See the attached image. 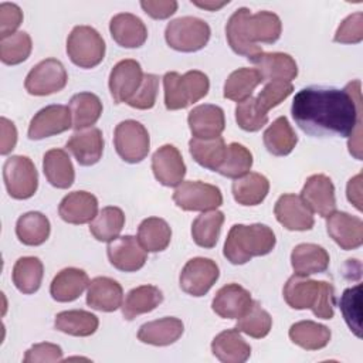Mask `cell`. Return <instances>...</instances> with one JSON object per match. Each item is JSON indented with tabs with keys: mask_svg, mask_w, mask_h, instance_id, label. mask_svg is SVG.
Wrapping results in <instances>:
<instances>
[{
	"mask_svg": "<svg viewBox=\"0 0 363 363\" xmlns=\"http://www.w3.org/2000/svg\"><path fill=\"white\" fill-rule=\"evenodd\" d=\"M291 113L305 133L356 138L349 142V152L356 159H362L360 81L347 84L345 89L326 86L303 88L295 95Z\"/></svg>",
	"mask_w": 363,
	"mask_h": 363,
	"instance_id": "obj_1",
	"label": "cell"
},
{
	"mask_svg": "<svg viewBox=\"0 0 363 363\" xmlns=\"http://www.w3.org/2000/svg\"><path fill=\"white\" fill-rule=\"evenodd\" d=\"M281 31L282 23L275 13L264 10L252 14L247 7L237 9L225 26L228 45L248 60L262 51L257 43L272 44L281 37Z\"/></svg>",
	"mask_w": 363,
	"mask_h": 363,
	"instance_id": "obj_2",
	"label": "cell"
},
{
	"mask_svg": "<svg viewBox=\"0 0 363 363\" xmlns=\"http://www.w3.org/2000/svg\"><path fill=\"white\" fill-rule=\"evenodd\" d=\"M284 299L294 309H312L320 319H332L335 315V289L326 281L294 274L284 286Z\"/></svg>",
	"mask_w": 363,
	"mask_h": 363,
	"instance_id": "obj_3",
	"label": "cell"
},
{
	"mask_svg": "<svg viewBox=\"0 0 363 363\" xmlns=\"http://www.w3.org/2000/svg\"><path fill=\"white\" fill-rule=\"evenodd\" d=\"M275 234L265 224H234L224 242L223 254L234 265H242L252 257L269 254L275 247Z\"/></svg>",
	"mask_w": 363,
	"mask_h": 363,
	"instance_id": "obj_4",
	"label": "cell"
},
{
	"mask_svg": "<svg viewBox=\"0 0 363 363\" xmlns=\"http://www.w3.org/2000/svg\"><path fill=\"white\" fill-rule=\"evenodd\" d=\"M163 88L166 108L169 111H177L204 98L210 89V81L201 71L193 69L183 75L172 71L164 74Z\"/></svg>",
	"mask_w": 363,
	"mask_h": 363,
	"instance_id": "obj_5",
	"label": "cell"
},
{
	"mask_svg": "<svg viewBox=\"0 0 363 363\" xmlns=\"http://www.w3.org/2000/svg\"><path fill=\"white\" fill-rule=\"evenodd\" d=\"M210 26L197 17L186 16L172 20L164 30L169 47L182 52H194L206 47L210 40Z\"/></svg>",
	"mask_w": 363,
	"mask_h": 363,
	"instance_id": "obj_6",
	"label": "cell"
},
{
	"mask_svg": "<svg viewBox=\"0 0 363 363\" xmlns=\"http://www.w3.org/2000/svg\"><path fill=\"white\" fill-rule=\"evenodd\" d=\"M67 54L79 68H94L105 57V41L89 26H75L67 38Z\"/></svg>",
	"mask_w": 363,
	"mask_h": 363,
	"instance_id": "obj_7",
	"label": "cell"
},
{
	"mask_svg": "<svg viewBox=\"0 0 363 363\" xmlns=\"http://www.w3.org/2000/svg\"><path fill=\"white\" fill-rule=\"evenodd\" d=\"M3 180L7 193L17 200L33 197L38 187V173L34 163L21 155L10 156L4 162Z\"/></svg>",
	"mask_w": 363,
	"mask_h": 363,
	"instance_id": "obj_8",
	"label": "cell"
},
{
	"mask_svg": "<svg viewBox=\"0 0 363 363\" xmlns=\"http://www.w3.org/2000/svg\"><path fill=\"white\" fill-rule=\"evenodd\" d=\"M113 145L122 160L128 163H139L149 153L150 138L147 129L140 122L126 119L116 125Z\"/></svg>",
	"mask_w": 363,
	"mask_h": 363,
	"instance_id": "obj_9",
	"label": "cell"
},
{
	"mask_svg": "<svg viewBox=\"0 0 363 363\" xmlns=\"http://www.w3.org/2000/svg\"><path fill=\"white\" fill-rule=\"evenodd\" d=\"M173 201L186 211H210L223 204V194L214 184L200 180H186L176 187Z\"/></svg>",
	"mask_w": 363,
	"mask_h": 363,
	"instance_id": "obj_10",
	"label": "cell"
},
{
	"mask_svg": "<svg viewBox=\"0 0 363 363\" xmlns=\"http://www.w3.org/2000/svg\"><path fill=\"white\" fill-rule=\"evenodd\" d=\"M67 81L68 75L62 62L55 58H47L30 69L24 86L30 95L44 96L64 89Z\"/></svg>",
	"mask_w": 363,
	"mask_h": 363,
	"instance_id": "obj_11",
	"label": "cell"
},
{
	"mask_svg": "<svg viewBox=\"0 0 363 363\" xmlns=\"http://www.w3.org/2000/svg\"><path fill=\"white\" fill-rule=\"evenodd\" d=\"M220 277L218 265L204 257H196L186 262L183 267L179 282L180 288L191 296H203L216 284Z\"/></svg>",
	"mask_w": 363,
	"mask_h": 363,
	"instance_id": "obj_12",
	"label": "cell"
},
{
	"mask_svg": "<svg viewBox=\"0 0 363 363\" xmlns=\"http://www.w3.org/2000/svg\"><path fill=\"white\" fill-rule=\"evenodd\" d=\"M72 126L69 108L65 105H48L40 109L31 119L28 126V138L31 140L45 139L68 130Z\"/></svg>",
	"mask_w": 363,
	"mask_h": 363,
	"instance_id": "obj_13",
	"label": "cell"
},
{
	"mask_svg": "<svg viewBox=\"0 0 363 363\" xmlns=\"http://www.w3.org/2000/svg\"><path fill=\"white\" fill-rule=\"evenodd\" d=\"M274 214L286 230L291 231H306L315 224L313 211L296 194H282L274 207Z\"/></svg>",
	"mask_w": 363,
	"mask_h": 363,
	"instance_id": "obj_14",
	"label": "cell"
},
{
	"mask_svg": "<svg viewBox=\"0 0 363 363\" xmlns=\"http://www.w3.org/2000/svg\"><path fill=\"white\" fill-rule=\"evenodd\" d=\"M140 64L136 60L119 61L109 74V91L115 104L128 102L143 81Z\"/></svg>",
	"mask_w": 363,
	"mask_h": 363,
	"instance_id": "obj_15",
	"label": "cell"
},
{
	"mask_svg": "<svg viewBox=\"0 0 363 363\" xmlns=\"http://www.w3.org/2000/svg\"><path fill=\"white\" fill-rule=\"evenodd\" d=\"M106 252L109 262L123 272H135L140 269L147 258V251L133 235L116 237L109 241Z\"/></svg>",
	"mask_w": 363,
	"mask_h": 363,
	"instance_id": "obj_16",
	"label": "cell"
},
{
	"mask_svg": "<svg viewBox=\"0 0 363 363\" xmlns=\"http://www.w3.org/2000/svg\"><path fill=\"white\" fill-rule=\"evenodd\" d=\"M329 237L343 250H356L363 244V221L345 211H333L326 217Z\"/></svg>",
	"mask_w": 363,
	"mask_h": 363,
	"instance_id": "obj_17",
	"label": "cell"
},
{
	"mask_svg": "<svg viewBox=\"0 0 363 363\" xmlns=\"http://www.w3.org/2000/svg\"><path fill=\"white\" fill-rule=\"evenodd\" d=\"M152 170L156 180L167 187L179 186L186 176L182 153L173 145H163L153 153Z\"/></svg>",
	"mask_w": 363,
	"mask_h": 363,
	"instance_id": "obj_18",
	"label": "cell"
},
{
	"mask_svg": "<svg viewBox=\"0 0 363 363\" xmlns=\"http://www.w3.org/2000/svg\"><path fill=\"white\" fill-rule=\"evenodd\" d=\"M301 197L308 207L320 217H328L336 211L335 186L325 174H312L308 177L302 187Z\"/></svg>",
	"mask_w": 363,
	"mask_h": 363,
	"instance_id": "obj_19",
	"label": "cell"
},
{
	"mask_svg": "<svg viewBox=\"0 0 363 363\" xmlns=\"http://www.w3.org/2000/svg\"><path fill=\"white\" fill-rule=\"evenodd\" d=\"M187 123L191 135L197 139L218 138L225 128L224 111L211 104L199 105L189 112Z\"/></svg>",
	"mask_w": 363,
	"mask_h": 363,
	"instance_id": "obj_20",
	"label": "cell"
},
{
	"mask_svg": "<svg viewBox=\"0 0 363 363\" xmlns=\"http://www.w3.org/2000/svg\"><path fill=\"white\" fill-rule=\"evenodd\" d=\"M104 136L98 128L75 130L68 139L65 147L69 150L81 166H92L99 162L104 153Z\"/></svg>",
	"mask_w": 363,
	"mask_h": 363,
	"instance_id": "obj_21",
	"label": "cell"
},
{
	"mask_svg": "<svg viewBox=\"0 0 363 363\" xmlns=\"http://www.w3.org/2000/svg\"><path fill=\"white\" fill-rule=\"evenodd\" d=\"M250 61L261 74L264 81H288L298 75V65L295 60L285 52H264L254 55Z\"/></svg>",
	"mask_w": 363,
	"mask_h": 363,
	"instance_id": "obj_22",
	"label": "cell"
},
{
	"mask_svg": "<svg viewBox=\"0 0 363 363\" xmlns=\"http://www.w3.org/2000/svg\"><path fill=\"white\" fill-rule=\"evenodd\" d=\"M251 294L238 284L220 288L211 302L213 311L223 319H238L251 306Z\"/></svg>",
	"mask_w": 363,
	"mask_h": 363,
	"instance_id": "obj_23",
	"label": "cell"
},
{
	"mask_svg": "<svg viewBox=\"0 0 363 363\" xmlns=\"http://www.w3.org/2000/svg\"><path fill=\"white\" fill-rule=\"evenodd\" d=\"M58 214L69 224L91 223L98 214V200L84 190L68 193L58 206Z\"/></svg>",
	"mask_w": 363,
	"mask_h": 363,
	"instance_id": "obj_24",
	"label": "cell"
},
{
	"mask_svg": "<svg viewBox=\"0 0 363 363\" xmlns=\"http://www.w3.org/2000/svg\"><path fill=\"white\" fill-rule=\"evenodd\" d=\"M123 289L121 284L108 277L94 278L86 291V303L95 311L113 312L122 306Z\"/></svg>",
	"mask_w": 363,
	"mask_h": 363,
	"instance_id": "obj_25",
	"label": "cell"
},
{
	"mask_svg": "<svg viewBox=\"0 0 363 363\" xmlns=\"http://www.w3.org/2000/svg\"><path fill=\"white\" fill-rule=\"evenodd\" d=\"M109 31L116 44L125 48H139L147 38L145 23L135 14L119 13L111 18Z\"/></svg>",
	"mask_w": 363,
	"mask_h": 363,
	"instance_id": "obj_26",
	"label": "cell"
},
{
	"mask_svg": "<svg viewBox=\"0 0 363 363\" xmlns=\"http://www.w3.org/2000/svg\"><path fill=\"white\" fill-rule=\"evenodd\" d=\"M89 285V278L84 269L64 268L52 279L50 285V294L57 302H72L81 296L85 288Z\"/></svg>",
	"mask_w": 363,
	"mask_h": 363,
	"instance_id": "obj_27",
	"label": "cell"
},
{
	"mask_svg": "<svg viewBox=\"0 0 363 363\" xmlns=\"http://www.w3.org/2000/svg\"><path fill=\"white\" fill-rule=\"evenodd\" d=\"M184 325L180 319L173 316H166L152 322H146L139 328L138 339L142 343L153 346H167L179 340L183 335Z\"/></svg>",
	"mask_w": 363,
	"mask_h": 363,
	"instance_id": "obj_28",
	"label": "cell"
},
{
	"mask_svg": "<svg viewBox=\"0 0 363 363\" xmlns=\"http://www.w3.org/2000/svg\"><path fill=\"white\" fill-rule=\"evenodd\" d=\"M213 354L224 363H244L251 356V346L237 329L220 332L211 342Z\"/></svg>",
	"mask_w": 363,
	"mask_h": 363,
	"instance_id": "obj_29",
	"label": "cell"
},
{
	"mask_svg": "<svg viewBox=\"0 0 363 363\" xmlns=\"http://www.w3.org/2000/svg\"><path fill=\"white\" fill-rule=\"evenodd\" d=\"M291 265L295 274L299 275L320 274L329 267V254L318 244H298L291 252Z\"/></svg>",
	"mask_w": 363,
	"mask_h": 363,
	"instance_id": "obj_30",
	"label": "cell"
},
{
	"mask_svg": "<svg viewBox=\"0 0 363 363\" xmlns=\"http://www.w3.org/2000/svg\"><path fill=\"white\" fill-rule=\"evenodd\" d=\"M43 169L48 183L57 189H68L75 179V170L68 153L62 149H51L43 157Z\"/></svg>",
	"mask_w": 363,
	"mask_h": 363,
	"instance_id": "obj_31",
	"label": "cell"
},
{
	"mask_svg": "<svg viewBox=\"0 0 363 363\" xmlns=\"http://www.w3.org/2000/svg\"><path fill=\"white\" fill-rule=\"evenodd\" d=\"M163 301V294L157 286L140 285L130 289L122 302V315L126 320H132L139 315L152 312Z\"/></svg>",
	"mask_w": 363,
	"mask_h": 363,
	"instance_id": "obj_32",
	"label": "cell"
},
{
	"mask_svg": "<svg viewBox=\"0 0 363 363\" xmlns=\"http://www.w3.org/2000/svg\"><path fill=\"white\" fill-rule=\"evenodd\" d=\"M69 112L72 118V128L82 130L92 128L102 113V102L92 92H79L69 99Z\"/></svg>",
	"mask_w": 363,
	"mask_h": 363,
	"instance_id": "obj_33",
	"label": "cell"
},
{
	"mask_svg": "<svg viewBox=\"0 0 363 363\" xmlns=\"http://www.w3.org/2000/svg\"><path fill=\"white\" fill-rule=\"evenodd\" d=\"M234 200L241 206H257L264 201L269 191V182L259 173H247L231 186Z\"/></svg>",
	"mask_w": 363,
	"mask_h": 363,
	"instance_id": "obj_34",
	"label": "cell"
},
{
	"mask_svg": "<svg viewBox=\"0 0 363 363\" xmlns=\"http://www.w3.org/2000/svg\"><path fill=\"white\" fill-rule=\"evenodd\" d=\"M50 220L40 211H28L18 217L16 223V235L24 245H41L50 237Z\"/></svg>",
	"mask_w": 363,
	"mask_h": 363,
	"instance_id": "obj_35",
	"label": "cell"
},
{
	"mask_svg": "<svg viewBox=\"0 0 363 363\" xmlns=\"http://www.w3.org/2000/svg\"><path fill=\"white\" fill-rule=\"evenodd\" d=\"M296 143L298 136L285 116L277 118L264 132V145L274 156L289 155Z\"/></svg>",
	"mask_w": 363,
	"mask_h": 363,
	"instance_id": "obj_36",
	"label": "cell"
},
{
	"mask_svg": "<svg viewBox=\"0 0 363 363\" xmlns=\"http://www.w3.org/2000/svg\"><path fill=\"white\" fill-rule=\"evenodd\" d=\"M289 339L305 350L323 349L330 340L328 326L313 320H299L289 328Z\"/></svg>",
	"mask_w": 363,
	"mask_h": 363,
	"instance_id": "obj_37",
	"label": "cell"
},
{
	"mask_svg": "<svg viewBox=\"0 0 363 363\" xmlns=\"http://www.w3.org/2000/svg\"><path fill=\"white\" fill-rule=\"evenodd\" d=\"M99 325L98 318L86 311L82 309H72V311H64L57 313L54 326L57 330L71 335V336H91L96 332Z\"/></svg>",
	"mask_w": 363,
	"mask_h": 363,
	"instance_id": "obj_38",
	"label": "cell"
},
{
	"mask_svg": "<svg viewBox=\"0 0 363 363\" xmlns=\"http://www.w3.org/2000/svg\"><path fill=\"white\" fill-rule=\"evenodd\" d=\"M261 82H264V79L255 68H238L233 71L224 82V98L242 102L252 95L254 89Z\"/></svg>",
	"mask_w": 363,
	"mask_h": 363,
	"instance_id": "obj_39",
	"label": "cell"
},
{
	"mask_svg": "<svg viewBox=\"0 0 363 363\" xmlns=\"http://www.w3.org/2000/svg\"><path fill=\"white\" fill-rule=\"evenodd\" d=\"M138 240L147 252H159L170 244L172 230L163 218L149 217L139 224Z\"/></svg>",
	"mask_w": 363,
	"mask_h": 363,
	"instance_id": "obj_40",
	"label": "cell"
},
{
	"mask_svg": "<svg viewBox=\"0 0 363 363\" xmlns=\"http://www.w3.org/2000/svg\"><path fill=\"white\" fill-rule=\"evenodd\" d=\"M44 275V267L37 257H21L13 267V284L23 294H34L38 291Z\"/></svg>",
	"mask_w": 363,
	"mask_h": 363,
	"instance_id": "obj_41",
	"label": "cell"
},
{
	"mask_svg": "<svg viewBox=\"0 0 363 363\" xmlns=\"http://www.w3.org/2000/svg\"><path fill=\"white\" fill-rule=\"evenodd\" d=\"M225 143L221 136L214 139L193 138L189 142V152L191 157L203 167L217 172L225 156Z\"/></svg>",
	"mask_w": 363,
	"mask_h": 363,
	"instance_id": "obj_42",
	"label": "cell"
},
{
	"mask_svg": "<svg viewBox=\"0 0 363 363\" xmlns=\"http://www.w3.org/2000/svg\"><path fill=\"white\" fill-rule=\"evenodd\" d=\"M224 214L218 210L203 211L191 224V237L199 247L213 248L220 237Z\"/></svg>",
	"mask_w": 363,
	"mask_h": 363,
	"instance_id": "obj_43",
	"label": "cell"
},
{
	"mask_svg": "<svg viewBox=\"0 0 363 363\" xmlns=\"http://www.w3.org/2000/svg\"><path fill=\"white\" fill-rule=\"evenodd\" d=\"M125 225V214L119 207H104L89 224V231L95 240L109 242L115 240Z\"/></svg>",
	"mask_w": 363,
	"mask_h": 363,
	"instance_id": "obj_44",
	"label": "cell"
},
{
	"mask_svg": "<svg viewBox=\"0 0 363 363\" xmlns=\"http://www.w3.org/2000/svg\"><path fill=\"white\" fill-rule=\"evenodd\" d=\"M272 326L271 315L259 305L258 301H252L248 311L238 318L235 329L255 339L265 337Z\"/></svg>",
	"mask_w": 363,
	"mask_h": 363,
	"instance_id": "obj_45",
	"label": "cell"
},
{
	"mask_svg": "<svg viewBox=\"0 0 363 363\" xmlns=\"http://www.w3.org/2000/svg\"><path fill=\"white\" fill-rule=\"evenodd\" d=\"M252 166V153L241 143L233 142L225 147L224 160L217 170L221 176L238 179L247 173Z\"/></svg>",
	"mask_w": 363,
	"mask_h": 363,
	"instance_id": "obj_46",
	"label": "cell"
},
{
	"mask_svg": "<svg viewBox=\"0 0 363 363\" xmlns=\"http://www.w3.org/2000/svg\"><path fill=\"white\" fill-rule=\"evenodd\" d=\"M33 50L31 37L26 31H17L0 40V60L6 65H17L26 61Z\"/></svg>",
	"mask_w": 363,
	"mask_h": 363,
	"instance_id": "obj_47",
	"label": "cell"
},
{
	"mask_svg": "<svg viewBox=\"0 0 363 363\" xmlns=\"http://www.w3.org/2000/svg\"><path fill=\"white\" fill-rule=\"evenodd\" d=\"M339 308L350 330L357 337H360L362 336V285L360 284L343 291L339 301Z\"/></svg>",
	"mask_w": 363,
	"mask_h": 363,
	"instance_id": "obj_48",
	"label": "cell"
},
{
	"mask_svg": "<svg viewBox=\"0 0 363 363\" xmlns=\"http://www.w3.org/2000/svg\"><path fill=\"white\" fill-rule=\"evenodd\" d=\"M235 121L242 130L257 132L267 125L268 113L259 108L255 98L250 96L245 101L237 104Z\"/></svg>",
	"mask_w": 363,
	"mask_h": 363,
	"instance_id": "obj_49",
	"label": "cell"
},
{
	"mask_svg": "<svg viewBox=\"0 0 363 363\" xmlns=\"http://www.w3.org/2000/svg\"><path fill=\"white\" fill-rule=\"evenodd\" d=\"M292 91H294V85L288 81H269L259 91L255 99L259 108L268 113L269 109L275 108L284 99H286L292 94Z\"/></svg>",
	"mask_w": 363,
	"mask_h": 363,
	"instance_id": "obj_50",
	"label": "cell"
},
{
	"mask_svg": "<svg viewBox=\"0 0 363 363\" xmlns=\"http://www.w3.org/2000/svg\"><path fill=\"white\" fill-rule=\"evenodd\" d=\"M157 89H159V77L155 74H145L139 89L126 104L136 109H150L156 104Z\"/></svg>",
	"mask_w": 363,
	"mask_h": 363,
	"instance_id": "obj_51",
	"label": "cell"
},
{
	"mask_svg": "<svg viewBox=\"0 0 363 363\" xmlns=\"http://www.w3.org/2000/svg\"><path fill=\"white\" fill-rule=\"evenodd\" d=\"M363 40V14L360 11L347 16L337 27L333 41L340 44H357Z\"/></svg>",
	"mask_w": 363,
	"mask_h": 363,
	"instance_id": "obj_52",
	"label": "cell"
},
{
	"mask_svg": "<svg viewBox=\"0 0 363 363\" xmlns=\"http://www.w3.org/2000/svg\"><path fill=\"white\" fill-rule=\"evenodd\" d=\"M23 21V11L14 3L0 4V40L16 33Z\"/></svg>",
	"mask_w": 363,
	"mask_h": 363,
	"instance_id": "obj_53",
	"label": "cell"
},
{
	"mask_svg": "<svg viewBox=\"0 0 363 363\" xmlns=\"http://www.w3.org/2000/svg\"><path fill=\"white\" fill-rule=\"evenodd\" d=\"M62 360V349L54 343H37L31 346L26 354L24 363H47V362H60Z\"/></svg>",
	"mask_w": 363,
	"mask_h": 363,
	"instance_id": "obj_54",
	"label": "cell"
},
{
	"mask_svg": "<svg viewBox=\"0 0 363 363\" xmlns=\"http://www.w3.org/2000/svg\"><path fill=\"white\" fill-rule=\"evenodd\" d=\"M140 7L152 18L164 20L176 13L177 1H174V0H142Z\"/></svg>",
	"mask_w": 363,
	"mask_h": 363,
	"instance_id": "obj_55",
	"label": "cell"
},
{
	"mask_svg": "<svg viewBox=\"0 0 363 363\" xmlns=\"http://www.w3.org/2000/svg\"><path fill=\"white\" fill-rule=\"evenodd\" d=\"M1 145H0V153L9 155L17 143V129L11 121L7 118H1Z\"/></svg>",
	"mask_w": 363,
	"mask_h": 363,
	"instance_id": "obj_56",
	"label": "cell"
},
{
	"mask_svg": "<svg viewBox=\"0 0 363 363\" xmlns=\"http://www.w3.org/2000/svg\"><path fill=\"white\" fill-rule=\"evenodd\" d=\"M347 200L360 211L362 210V174H356L352 177L346 187Z\"/></svg>",
	"mask_w": 363,
	"mask_h": 363,
	"instance_id": "obj_57",
	"label": "cell"
},
{
	"mask_svg": "<svg viewBox=\"0 0 363 363\" xmlns=\"http://www.w3.org/2000/svg\"><path fill=\"white\" fill-rule=\"evenodd\" d=\"M191 3L194 4V6H197V7H200V9H204V10H210V11H216V10H218V9H221V7H224L225 4H228V0L227 1H193L191 0Z\"/></svg>",
	"mask_w": 363,
	"mask_h": 363,
	"instance_id": "obj_58",
	"label": "cell"
}]
</instances>
